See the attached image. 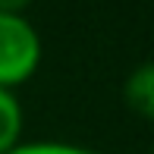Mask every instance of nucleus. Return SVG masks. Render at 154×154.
<instances>
[{
  "mask_svg": "<svg viewBox=\"0 0 154 154\" xmlns=\"http://www.w3.org/2000/svg\"><path fill=\"white\" fill-rule=\"evenodd\" d=\"M123 101L132 113L154 123V60H145L126 75L123 82Z\"/></svg>",
  "mask_w": 154,
  "mask_h": 154,
  "instance_id": "f03ea898",
  "label": "nucleus"
},
{
  "mask_svg": "<svg viewBox=\"0 0 154 154\" xmlns=\"http://www.w3.org/2000/svg\"><path fill=\"white\" fill-rule=\"evenodd\" d=\"M151 154H154V151H151Z\"/></svg>",
  "mask_w": 154,
  "mask_h": 154,
  "instance_id": "423d86ee",
  "label": "nucleus"
},
{
  "mask_svg": "<svg viewBox=\"0 0 154 154\" xmlns=\"http://www.w3.org/2000/svg\"><path fill=\"white\" fill-rule=\"evenodd\" d=\"M10 154H101V151L79 148V145H63V142H35V145H19Z\"/></svg>",
  "mask_w": 154,
  "mask_h": 154,
  "instance_id": "20e7f679",
  "label": "nucleus"
},
{
  "mask_svg": "<svg viewBox=\"0 0 154 154\" xmlns=\"http://www.w3.org/2000/svg\"><path fill=\"white\" fill-rule=\"evenodd\" d=\"M22 104H19L16 91H6L0 88V154H10L13 148H19V138H22Z\"/></svg>",
  "mask_w": 154,
  "mask_h": 154,
  "instance_id": "7ed1b4c3",
  "label": "nucleus"
},
{
  "mask_svg": "<svg viewBox=\"0 0 154 154\" xmlns=\"http://www.w3.org/2000/svg\"><path fill=\"white\" fill-rule=\"evenodd\" d=\"M41 35L22 13H0V88L25 85L41 66Z\"/></svg>",
  "mask_w": 154,
  "mask_h": 154,
  "instance_id": "f257e3e1",
  "label": "nucleus"
},
{
  "mask_svg": "<svg viewBox=\"0 0 154 154\" xmlns=\"http://www.w3.org/2000/svg\"><path fill=\"white\" fill-rule=\"evenodd\" d=\"M35 0H0V13H25Z\"/></svg>",
  "mask_w": 154,
  "mask_h": 154,
  "instance_id": "39448f33",
  "label": "nucleus"
}]
</instances>
